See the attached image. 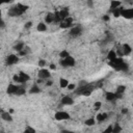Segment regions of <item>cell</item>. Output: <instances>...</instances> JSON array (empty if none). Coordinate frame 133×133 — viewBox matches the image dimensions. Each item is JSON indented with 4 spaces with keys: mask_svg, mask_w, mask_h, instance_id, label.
Returning <instances> with one entry per match:
<instances>
[{
    "mask_svg": "<svg viewBox=\"0 0 133 133\" xmlns=\"http://www.w3.org/2000/svg\"><path fill=\"white\" fill-rule=\"evenodd\" d=\"M108 63H109V65H111L116 71H127L128 70V64L121 57H116L115 59L108 61Z\"/></svg>",
    "mask_w": 133,
    "mask_h": 133,
    "instance_id": "cell-1",
    "label": "cell"
},
{
    "mask_svg": "<svg viewBox=\"0 0 133 133\" xmlns=\"http://www.w3.org/2000/svg\"><path fill=\"white\" fill-rule=\"evenodd\" d=\"M26 9H27V5H24V4L19 3V4H17L16 6L9 8V10H8V16H10V17H19V16L23 15V14L26 11Z\"/></svg>",
    "mask_w": 133,
    "mask_h": 133,
    "instance_id": "cell-2",
    "label": "cell"
},
{
    "mask_svg": "<svg viewBox=\"0 0 133 133\" xmlns=\"http://www.w3.org/2000/svg\"><path fill=\"white\" fill-rule=\"evenodd\" d=\"M30 77L28 74L24 73V72H20L19 74H16L14 77H12V80L15 83H19V84H24L25 82L29 81Z\"/></svg>",
    "mask_w": 133,
    "mask_h": 133,
    "instance_id": "cell-3",
    "label": "cell"
},
{
    "mask_svg": "<svg viewBox=\"0 0 133 133\" xmlns=\"http://www.w3.org/2000/svg\"><path fill=\"white\" fill-rule=\"evenodd\" d=\"M94 87L90 85V84H84V85H81L77 90L76 92L78 95H82V96H89L92 91Z\"/></svg>",
    "mask_w": 133,
    "mask_h": 133,
    "instance_id": "cell-4",
    "label": "cell"
},
{
    "mask_svg": "<svg viewBox=\"0 0 133 133\" xmlns=\"http://www.w3.org/2000/svg\"><path fill=\"white\" fill-rule=\"evenodd\" d=\"M131 52H132V48H131L130 45H128V44L122 45V47L116 50V54L119 55V56H127V55H129Z\"/></svg>",
    "mask_w": 133,
    "mask_h": 133,
    "instance_id": "cell-5",
    "label": "cell"
},
{
    "mask_svg": "<svg viewBox=\"0 0 133 133\" xmlns=\"http://www.w3.org/2000/svg\"><path fill=\"white\" fill-rule=\"evenodd\" d=\"M59 63H60V65H62L63 68L73 66V65H75V59H74L71 55H69V56L65 57V58H61L60 61H59Z\"/></svg>",
    "mask_w": 133,
    "mask_h": 133,
    "instance_id": "cell-6",
    "label": "cell"
},
{
    "mask_svg": "<svg viewBox=\"0 0 133 133\" xmlns=\"http://www.w3.org/2000/svg\"><path fill=\"white\" fill-rule=\"evenodd\" d=\"M37 75H38V78L42 80H48V79H50V76H51L50 71L48 69H45V68H42L38 71Z\"/></svg>",
    "mask_w": 133,
    "mask_h": 133,
    "instance_id": "cell-7",
    "label": "cell"
},
{
    "mask_svg": "<svg viewBox=\"0 0 133 133\" xmlns=\"http://www.w3.org/2000/svg\"><path fill=\"white\" fill-rule=\"evenodd\" d=\"M54 116H55V119H57V121H65V119L70 118V114L66 111H63V110L57 111Z\"/></svg>",
    "mask_w": 133,
    "mask_h": 133,
    "instance_id": "cell-8",
    "label": "cell"
},
{
    "mask_svg": "<svg viewBox=\"0 0 133 133\" xmlns=\"http://www.w3.org/2000/svg\"><path fill=\"white\" fill-rule=\"evenodd\" d=\"M81 33H82V27L80 25L73 26L70 30V35L73 36V37H77V36L81 35Z\"/></svg>",
    "mask_w": 133,
    "mask_h": 133,
    "instance_id": "cell-9",
    "label": "cell"
},
{
    "mask_svg": "<svg viewBox=\"0 0 133 133\" xmlns=\"http://www.w3.org/2000/svg\"><path fill=\"white\" fill-rule=\"evenodd\" d=\"M122 97H123V95H118L116 92H111V91L106 92V96H105V98H106V100L108 102H114L117 99H121Z\"/></svg>",
    "mask_w": 133,
    "mask_h": 133,
    "instance_id": "cell-10",
    "label": "cell"
},
{
    "mask_svg": "<svg viewBox=\"0 0 133 133\" xmlns=\"http://www.w3.org/2000/svg\"><path fill=\"white\" fill-rule=\"evenodd\" d=\"M20 86H21V84H19V83H17V84L16 83H10L7 86V92L9 95H17Z\"/></svg>",
    "mask_w": 133,
    "mask_h": 133,
    "instance_id": "cell-11",
    "label": "cell"
},
{
    "mask_svg": "<svg viewBox=\"0 0 133 133\" xmlns=\"http://www.w3.org/2000/svg\"><path fill=\"white\" fill-rule=\"evenodd\" d=\"M73 26H74V24H73V19H72L71 17L65 18L64 20H62V21L60 22V27H61V28H72Z\"/></svg>",
    "mask_w": 133,
    "mask_h": 133,
    "instance_id": "cell-12",
    "label": "cell"
},
{
    "mask_svg": "<svg viewBox=\"0 0 133 133\" xmlns=\"http://www.w3.org/2000/svg\"><path fill=\"white\" fill-rule=\"evenodd\" d=\"M19 61V57L18 55H15V54H10L6 57L5 59V63L7 65H12V64H16L17 62Z\"/></svg>",
    "mask_w": 133,
    "mask_h": 133,
    "instance_id": "cell-13",
    "label": "cell"
},
{
    "mask_svg": "<svg viewBox=\"0 0 133 133\" xmlns=\"http://www.w3.org/2000/svg\"><path fill=\"white\" fill-rule=\"evenodd\" d=\"M122 17L126 19H133V8H123L122 9Z\"/></svg>",
    "mask_w": 133,
    "mask_h": 133,
    "instance_id": "cell-14",
    "label": "cell"
},
{
    "mask_svg": "<svg viewBox=\"0 0 133 133\" xmlns=\"http://www.w3.org/2000/svg\"><path fill=\"white\" fill-rule=\"evenodd\" d=\"M45 22L46 24H51L55 22V12H48L45 17Z\"/></svg>",
    "mask_w": 133,
    "mask_h": 133,
    "instance_id": "cell-15",
    "label": "cell"
},
{
    "mask_svg": "<svg viewBox=\"0 0 133 133\" xmlns=\"http://www.w3.org/2000/svg\"><path fill=\"white\" fill-rule=\"evenodd\" d=\"M61 104L64 105V106H70V105H73L74 104V100L70 96H64L61 99Z\"/></svg>",
    "mask_w": 133,
    "mask_h": 133,
    "instance_id": "cell-16",
    "label": "cell"
},
{
    "mask_svg": "<svg viewBox=\"0 0 133 133\" xmlns=\"http://www.w3.org/2000/svg\"><path fill=\"white\" fill-rule=\"evenodd\" d=\"M1 118L5 122H12V116L8 111H1Z\"/></svg>",
    "mask_w": 133,
    "mask_h": 133,
    "instance_id": "cell-17",
    "label": "cell"
},
{
    "mask_svg": "<svg viewBox=\"0 0 133 133\" xmlns=\"http://www.w3.org/2000/svg\"><path fill=\"white\" fill-rule=\"evenodd\" d=\"M107 117H108V114H107L106 112H100V113H98V114H97L96 119H97V122L102 123V122L106 121V119H107Z\"/></svg>",
    "mask_w": 133,
    "mask_h": 133,
    "instance_id": "cell-18",
    "label": "cell"
},
{
    "mask_svg": "<svg viewBox=\"0 0 133 133\" xmlns=\"http://www.w3.org/2000/svg\"><path fill=\"white\" fill-rule=\"evenodd\" d=\"M116 57H118V56H117L115 50H110V51L108 52V54H107V59H108V61H111V60L115 59Z\"/></svg>",
    "mask_w": 133,
    "mask_h": 133,
    "instance_id": "cell-19",
    "label": "cell"
},
{
    "mask_svg": "<svg viewBox=\"0 0 133 133\" xmlns=\"http://www.w3.org/2000/svg\"><path fill=\"white\" fill-rule=\"evenodd\" d=\"M122 2L118 0H111L110 1V9H114V8H118L121 7Z\"/></svg>",
    "mask_w": 133,
    "mask_h": 133,
    "instance_id": "cell-20",
    "label": "cell"
},
{
    "mask_svg": "<svg viewBox=\"0 0 133 133\" xmlns=\"http://www.w3.org/2000/svg\"><path fill=\"white\" fill-rule=\"evenodd\" d=\"M24 48H25V44H24L23 42H19V43H17V44L14 46V50H16L17 52L22 51Z\"/></svg>",
    "mask_w": 133,
    "mask_h": 133,
    "instance_id": "cell-21",
    "label": "cell"
},
{
    "mask_svg": "<svg viewBox=\"0 0 133 133\" xmlns=\"http://www.w3.org/2000/svg\"><path fill=\"white\" fill-rule=\"evenodd\" d=\"M69 80L68 79H65V78H60L59 79V86L61 87V88H66L68 87V85H69Z\"/></svg>",
    "mask_w": 133,
    "mask_h": 133,
    "instance_id": "cell-22",
    "label": "cell"
},
{
    "mask_svg": "<svg viewBox=\"0 0 133 133\" xmlns=\"http://www.w3.org/2000/svg\"><path fill=\"white\" fill-rule=\"evenodd\" d=\"M36 30L37 31H39V32H45L46 30H47V25H46V23H38L37 24V26H36Z\"/></svg>",
    "mask_w": 133,
    "mask_h": 133,
    "instance_id": "cell-23",
    "label": "cell"
},
{
    "mask_svg": "<svg viewBox=\"0 0 133 133\" xmlns=\"http://www.w3.org/2000/svg\"><path fill=\"white\" fill-rule=\"evenodd\" d=\"M39 91H41V88L37 86V84H33V85L31 86L30 90H29L30 94H38Z\"/></svg>",
    "mask_w": 133,
    "mask_h": 133,
    "instance_id": "cell-24",
    "label": "cell"
},
{
    "mask_svg": "<svg viewBox=\"0 0 133 133\" xmlns=\"http://www.w3.org/2000/svg\"><path fill=\"white\" fill-rule=\"evenodd\" d=\"M125 90H126V86H125V85H118V86L116 87L115 92L118 94V95H124V94H125Z\"/></svg>",
    "mask_w": 133,
    "mask_h": 133,
    "instance_id": "cell-25",
    "label": "cell"
},
{
    "mask_svg": "<svg viewBox=\"0 0 133 133\" xmlns=\"http://www.w3.org/2000/svg\"><path fill=\"white\" fill-rule=\"evenodd\" d=\"M84 124H85L86 126H94V125L96 124V119L92 118V117H89L88 119H86V121L84 122Z\"/></svg>",
    "mask_w": 133,
    "mask_h": 133,
    "instance_id": "cell-26",
    "label": "cell"
},
{
    "mask_svg": "<svg viewBox=\"0 0 133 133\" xmlns=\"http://www.w3.org/2000/svg\"><path fill=\"white\" fill-rule=\"evenodd\" d=\"M70 54H69V52L66 51V50H62V51H60L59 52V57H60V59L61 58H65V57H68Z\"/></svg>",
    "mask_w": 133,
    "mask_h": 133,
    "instance_id": "cell-27",
    "label": "cell"
},
{
    "mask_svg": "<svg viewBox=\"0 0 133 133\" xmlns=\"http://www.w3.org/2000/svg\"><path fill=\"white\" fill-rule=\"evenodd\" d=\"M121 131H122V128L119 127V125H118V124L113 125V133H114V132H116V133H117V132H121Z\"/></svg>",
    "mask_w": 133,
    "mask_h": 133,
    "instance_id": "cell-28",
    "label": "cell"
},
{
    "mask_svg": "<svg viewBox=\"0 0 133 133\" xmlns=\"http://www.w3.org/2000/svg\"><path fill=\"white\" fill-rule=\"evenodd\" d=\"M94 107H95V109H100L101 107H102V103L100 102V101H97V102H95V104H94Z\"/></svg>",
    "mask_w": 133,
    "mask_h": 133,
    "instance_id": "cell-29",
    "label": "cell"
},
{
    "mask_svg": "<svg viewBox=\"0 0 133 133\" xmlns=\"http://www.w3.org/2000/svg\"><path fill=\"white\" fill-rule=\"evenodd\" d=\"M69 90H74L75 88H76V84L75 83H69V85H68V87H66Z\"/></svg>",
    "mask_w": 133,
    "mask_h": 133,
    "instance_id": "cell-30",
    "label": "cell"
},
{
    "mask_svg": "<svg viewBox=\"0 0 133 133\" xmlns=\"http://www.w3.org/2000/svg\"><path fill=\"white\" fill-rule=\"evenodd\" d=\"M24 132H25V133H28V132L34 133V132H35V129H33V128H31V127H27V128L24 130Z\"/></svg>",
    "mask_w": 133,
    "mask_h": 133,
    "instance_id": "cell-31",
    "label": "cell"
},
{
    "mask_svg": "<svg viewBox=\"0 0 133 133\" xmlns=\"http://www.w3.org/2000/svg\"><path fill=\"white\" fill-rule=\"evenodd\" d=\"M104 132H113V125H110L109 127H107L104 130Z\"/></svg>",
    "mask_w": 133,
    "mask_h": 133,
    "instance_id": "cell-32",
    "label": "cell"
},
{
    "mask_svg": "<svg viewBox=\"0 0 133 133\" xmlns=\"http://www.w3.org/2000/svg\"><path fill=\"white\" fill-rule=\"evenodd\" d=\"M46 65V61L44 60V59H41L39 61H38V66H41V68H44Z\"/></svg>",
    "mask_w": 133,
    "mask_h": 133,
    "instance_id": "cell-33",
    "label": "cell"
},
{
    "mask_svg": "<svg viewBox=\"0 0 133 133\" xmlns=\"http://www.w3.org/2000/svg\"><path fill=\"white\" fill-rule=\"evenodd\" d=\"M31 26H32V22H27V23L25 24V28H26V29H29Z\"/></svg>",
    "mask_w": 133,
    "mask_h": 133,
    "instance_id": "cell-34",
    "label": "cell"
},
{
    "mask_svg": "<svg viewBox=\"0 0 133 133\" xmlns=\"http://www.w3.org/2000/svg\"><path fill=\"white\" fill-rule=\"evenodd\" d=\"M52 84H53V81H52V80H50V79H48V80L46 81V85H47V86H51Z\"/></svg>",
    "mask_w": 133,
    "mask_h": 133,
    "instance_id": "cell-35",
    "label": "cell"
},
{
    "mask_svg": "<svg viewBox=\"0 0 133 133\" xmlns=\"http://www.w3.org/2000/svg\"><path fill=\"white\" fill-rule=\"evenodd\" d=\"M128 113V108H123L122 109V114H126Z\"/></svg>",
    "mask_w": 133,
    "mask_h": 133,
    "instance_id": "cell-36",
    "label": "cell"
},
{
    "mask_svg": "<svg viewBox=\"0 0 133 133\" xmlns=\"http://www.w3.org/2000/svg\"><path fill=\"white\" fill-rule=\"evenodd\" d=\"M103 19H104V21H108V20H109V16H107V15H105V16L103 17Z\"/></svg>",
    "mask_w": 133,
    "mask_h": 133,
    "instance_id": "cell-37",
    "label": "cell"
},
{
    "mask_svg": "<svg viewBox=\"0 0 133 133\" xmlns=\"http://www.w3.org/2000/svg\"><path fill=\"white\" fill-rule=\"evenodd\" d=\"M56 69V66H55V64H50V70H55Z\"/></svg>",
    "mask_w": 133,
    "mask_h": 133,
    "instance_id": "cell-38",
    "label": "cell"
},
{
    "mask_svg": "<svg viewBox=\"0 0 133 133\" xmlns=\"http://www.w3.org/2000/svg\"><path fill=\"white\" fill-rule=\"evenodd\" d=\"M4 26H5V23L3 20H1V28H4Z\"/></svg>",
    "mask_w": 133,
    "mask_h": 133,
    "instance_id": "cell-39",
    "label": "cell"
},
{
    "mask_svg": "<svg viewBox=\"0 0 133 133\" xmlns=\"http://www.w3.org/2000/svg\"><path fill=\"white\" fill-rule=\"evenodd\" d=\"M11 0H1V2L2 3H8V2H10Z\"/></svg>",
    "mask_w": 133,
    "mask_h": 133,
    "instance_id": "cell-40",
    "label": "cell"
},
{
    "mask_svg": "<svg viewBox=\"0 0 133 133\" xmlns=\"http://www.w3.org/2000/svg\"><path fill=\"white\" fill-rule=\"evenodd\" d=\"M132 107H133V103H132Z\"/></svg>",
    "mask_w": 133,
    "mask_h": 133,
    "instance_id": "cell-41",
    "label": "cell"
}]
</instances>
